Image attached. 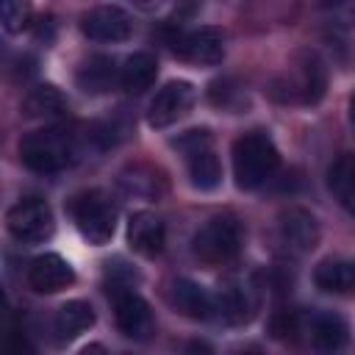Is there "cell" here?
Masks as SVG:
<instances>
[{
	"instance_id": "obj_1",
	"label": "cell",
	"mask_w": 355,
	"mask_h": 355,
	"mask_svg": "<svg viewBox=\"0 0 355 355\" xmlns=\"http://www.w3.org/2000/svg\"><path fill=\"white\" fill-rule=\"evenodd\" d=\"M280 166V153L269 133L250 130L233 141V178L239 189H261Z\"/></svg>"
},
{
	"instance_id": "obj_2",
	"label": "cell",
	"mask_w": 355,
	"mask_h": 355,
	"mask_svg": "<svg viewBox=\"0 0 355 355\" xmlns=\"http://www.w3.org/2000/svg\"><path fill=\"white\" fill-rule=\"evenodd\" d=\"M72 155H75V141L61 128H42V130L22 136V141H19L22 164L39 175L61 172L72 161Z\"/></svg>"
},
{
	"instance_id": "obj_3",
	"label": "cell",
	"mask_w": 355,
	"mask_h": 355,
	"mask_svg": "<svg viewBox=\"0 0 355 355\" xmlns=\"http://www.w3.org/2000/svg\"><path fill=\"white\" fill-rule=\"evenodd\" d=\"M241 225L230 214L211 216L191 239V255L205 266H222L233 261L241 250Z\"/></svg>"
},
{
	"instance_id": "obj_4",
	"label": "cell",
	"mask_w": 355,
	"mask_h": 355,
	"mask_svg": "<svg viewBox=\"0 0 355 355\" xmlns=\"http://www.w3.org/2000/svg\"><path fill=\"white\" fill-rule=\"evenodd\" d=\"M69 214H72V222H75L78 233L89 244L103 247V244L111 241V236L116 230V208L103 191L92 189V191H83V194L72 197Z\"/></svg>"
},
{
	"instance_id": "obj_5",
	"label": "cell",
	"mask_w": 355,
	"mask_h": 355,
	"mask_svg": "<svg viewBox=\"0 0 355 355\" xmlns=\"http://www.w3.org/2000/svg\"><path fill=\"white\" fill-rule=\"evenodd\" d=\"M183 158H186V169H189V180L194 189L200 191H214L219 183H222V164L214 153V144H211V133L205 128H194V130H186L183 136H178L172 141Z\"/></svg>"
},
{
	"instance_id": "obj_6",
	"label": "cell",
	"mask_w": 355,
	"mask_h": 355,
	"mask_svg": "<svg viewBox=\"0 0 355 355\" xmlns=\"http://www.w3.org/2000/svg\"><path fill=\"white\" fill-rule=\"evenodd\" d=\"M6 227L22 244H42L55 233V216L42 197H22L8 208Z\"/></svg>"
},
{
	"instance_id": "obj_7",
	"label": "cell",
	"mask_w": 355,
	"mask_h": 355,
	"mask_svg": "<svg viewBox=\"0 0 355 355\" xmlns=\"http://www.w3.org/2000/svg\"><path fill=\"white\" fill-rule=\"evenodd\" d=\"M197 100V92L189 80H169L164 83L155 97L150 100V108H147V125L150 128H169L175 122H180L191 105Z\"/></svg>"
},
{
	"instance_id": "obj_8",
	"label": "cell",
	"mask_w": 355,
	"mask_h": 355,
	"mask_svg": "<svg viewBox=\"0 0 355 355\" xmlns=\"http://www.w3.org/2000/svg\"><path fill=\"white\" fill-rule=\"evenodd\" d=\"M277 239L291 255H308L311 250H316V244L322 239L319 219L308 208L291 205V208L280 211V216H277Z\"/></svg>"
},
{
	"instance_id": "obj_9",
	"label": "cell",
	"mask_w": 355,
	"mask_h": 355,
	"mask_svg": "<svg viewBox=\"0 0 355 355\" xmlns=\"http://www.w3.org/2000/svg\"><path fill=\"white\" fill-rule=\"evenodd\" d=\"M327 89V69L316 53H300L291 78L286 80V100H297L313 105L324 97Z\"/></svg>"
},
{
	"instance_id": "obj_10",
	"label": "cell",
	"mask_w": 355,
	"mask_h": 355,
	"mask_svg": "<svg viewBox=\"0 0 355 355\" xmlns=\"http://www.w3.org/2000/svg\"><path fill=\"white\" fill-rule=\"evenodd\" d=\"M114 322L119 327L122 336L128 338H136V341H144L150 333H153V313H150V305L128 286H116L114 288Z\"/></svg>"
},
{
	"instance_id": "obj_11",
	"label": "cell",
	"mask_w": 355,
	"mask_h": 355,
	"mask_svg": "<svg viewBox=\"0 0 355 355\" xmlns=\"http://www.w3.org/2000/svg\"><path fill=\"white\" fill-rule=\"evenodd\" d=\"M80 31L94 42H128L133 36V19L119 6H97L80 17Z\"/></svg>"
},
{
	"instance_id": "obj_12",
	"label": "cell",
	"mask_w": 355,
	"mask_h": 355,
	"mask_svg": "<svg viewBox=\"0 0 355 355\" xmlns=\"http://www.w3.org/2000/svg\"><path fill=\"white\" fill-rule=\"evenodd\" d=\"M172 47L180 58H186L191 64L214 67L225 58V36H222L219 28H211V25L180 33L178 39H172Z\"/></svg>"
},
{
	"instance_id": "obj_13",
	"label": "cell",
	"mask_w": 355,
	"mask_h": 355,
	"mask_svg": "<svg viewBox=\"0 0 355 355\" xmlns=\"http://www.w3.org/2000/svg\"><path fill=\"white\" fill-rule=\"evenodd\" d=\"M28 283L39 294H55V291H61V288L75 283V272H72L69 261L61 258L58 252H44V255L31 261Z\"/></svg>"
},
{
	"instance_id": "obj_14",
	"label": "cell",
	"mask_w": 355,
	"mask_h": 355,
	"mask_svg": "<svg viewBox=\"0 0 355 355\" xmlns=\"http://www.w3.org/2000/svg\"><path fill=\"white\" fill-rule=\"evenodd\" d=\"M128 244L133 252L155 258L166 244V227L161 216L153 211H136L128 222Z\"/></svg>"
},
{
	"instance_id": "obj_15",
	"label": "cell",
	"mask_w": 355,
	"mask_h": 355,
	"mask_svg": "<svg viewBox=\"0 0 355 355\" xmlns=\"http://www.w3.org/2000/svg\"><path fill=\"white\" fill-rule=\"evenodd\" d=\"M214 305H216V313L227 324H244L255 313V297H252V291L244 283H236V280H227L219 288V294L214 297Z\"/></svg>"
},
{
	"instance_id": "obj_16",
	"label": "cell",
	"mask_w": 355,
	"mask_h": 355,
	"mask_svg": "<svg viewBox=\"0 0 355 355\" xmlns=\"http://www.w3.org/2000/svg\"><path fill=\"white\" fill-rule=\"evenodd\" d=\"M119 78H122V72H116V61L111 55H92L89 61L80 64L75 83L86 94H105L114 89V83Z\"/></svg>"
},
{
	"instance_id": "obj_17",
	"label": "cell",
	"mask_w": 355,
	"mask_h": 355,
	"mask_svg": "<svg viewBox=\"0 0 355 355\" xmlns=\"http://www.w3.org/2000/svg\"><path fill=\"white\" fill-rule=\"evenodd\" d=\"M172 305H175L183 316L197 319V322L214 316V311H216L214 297H211L200 283L186 280V277H180V280L172 283Z\"/></svg>"
},
{
	"instance_id": "obj_18",
	"label": "cell",
	"mask_w": 355,
	"mask_h": 355,
	"mask_svg": "<svg viewBox=\"0 0 355 355\" xmlns=\"http://www.w3.org/2000/svg\"><path fill=\"white\" fill-rule=\"evenodd\" d=\"M313 283L327 294H349L355 291V263L344 258H324L313 269Z\"/></svg>"
},
{
	"instance_id": "obj_19",
	"label": "cell",
	"mask_w": 355,
	"mask_h": 355,
	"mask_svg": "<svg viewBox=\"0 0 355 355\" xmlns=\"http://www.w3.org/2000/svg\"><path fill=\"white\" fill-rule=\"evenodd\" d=\"M327 186L333 191V197L338 200V205L349 214H355V155L352 153H341L330 169H327Z\"/></svg>"
},
{
	"instance_id": "obj_20",
	"label": "cell",
	"mask_w": 355,
	"mask_h": 355,
	"mask_svg": "<svg viewBox=\"0 0 355 355\" xmlns=\"http://www.w3.org/2000/svg\"><path fill=\"white\" fill-rule=\"evenodd\" d=\"M311 338L313 347L322 352H338L347 347L349 327L338 313H316L311 319Z\"/></svg>"
},
{
	"instance_id": "obj_21",
	"label": "cell",
	"mask_w": 355,
	"mask_h": 355,
	"mask_svg": "<svg viewBox=\"0 0 355 355\" xmlns=\"http://www.w3.org/2000/svg\"><path fill=\"white\" fill-rule=\"evenodd\" d=\"M94 324V308L86 300H69L55 313V333L61 341H72Z\"/></svg>"
},
{
	"instance_id": "obj_22",
	"label": "cell",
	"mask_w": 355,
	"mask_h": 355,
	"mask_svg": "<svg viewBox=\"0 0 355 355\" xmlns=\"http://www.w3.org/2000/svg\"><path fill=\"white\" fill-rule=\"evenodd\" d=\"M119 72H122L119 83L130 94H141V92H147L155 83V78H158V61L150 53H133V55H128V61H125V67Z\"/></svg>"
},
{
	"instance_id": "obj_23",
	"label": "cell",
	"mask_w": 355,
	"mask_h": 355,
	"mask_svg": "<svg viewBox=\"0 0 355 355\" xmlns=\"http://www.w3.org/2000/svg\"><path fill=\"white\" fill-rule=\"evenodd\" d=\"M22 108H25L28 116H61V114H67L69 103H67V97L61 94L58 86H53V83H39L36 89H31V92L25 94Z\"/></svg>"
},
{
	"instance_id": "obj_24",
	"label": "cell",
	"mask_w": 355,
	"mask_h": 355,
	"mask_svg": "<svg viewBox=\"0 0 355 355\" xmlns=\"http://www.w3.org/2000/svg\"><path fill=\"white\" fill-rule=\"evenodd\" d=\"M119 186L136 197H155L164 189V178L147 164H130L119 172Z\"/></svg>"
},
{
	"instance_id": "obj_25",
	"label": "cell",
	"mask_w": 355,
	"mask_h": 355,
	"mask_svg": "<svg viewBox=\"0 0 355 355\" xmlns=\"http://www.w3.org/2000/svg\"><path fill=\"white\" fill-rule=\"evenodd\" d=\"M0 14H3L6 33H19L31 22L33 3L31 0H0Z\"/></svg>"
},
{
	"instance_id": "obj_26",
	"label": "cell",
	"mask_w": 355,
	"mask_h": 355,
	"mask_svg": "<svg viewBox=\"0 0 355 355\" xmlns=\"http://www.w3.org/2000/svg\"><path fill=\"white\" fill-rule=\"evenodd\" d=\"M128 3H133V6L141 8V11H153V8H158L164 0H128Z\"/></svg>"
},
{
	"instance_id": "obj_27",
	"label": "cell",
	"mask_w": 355,
	"mask_h": 355,
	"mask_svg": "<svg viewBox=\"0 0 355 355\" xmlns=\"http://www.w3.org/2000/svg\"><path fill=\"white\" fill-rule=\"evenodd\" d=\"M175 6H178L180 11H194V8L202 6V0H175Z\"/></svg>"
},
{
	"instance_id": "obj_28",
	"label": "cell",
	"mask_w": 355,
	"mask_h": 355,
	"mask_svg": "<svg viewBox=\"0 0 355 355\" xmlns=\"http://www.w3.org/2000/svg\"><path fill=\"white\" fill-rule=\"evenodd\" d=\"M347 0H322V6L324 8H338V6H344Z\"/></svg>"
},
{
	"instance_id": "obj_29",
	"label": "cell",
	"mask_w": 355,
	"mask_h": 355,
	"mask_svg": "<svg viewBox=\"0 0 355 355\" xmlns=\"http://www.w3.org/2000/svg\"><path fill=\"white\" fill-rule=\"evenodd\" d=\"M349 119H352V128H355V94L349 97Z\"/></svg>"
}]
</instances>
